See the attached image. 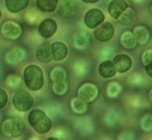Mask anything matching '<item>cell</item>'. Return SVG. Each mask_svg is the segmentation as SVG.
<instances>
[{"label": "cell", "instance_id": "6da1fadb", "mask_svg": "<svg viewBox=\"0 0 152 140\" xmlns=\"http://www.w3.org/2000/svg\"><path fill=\"white\" fill-rule=\"evenodd\" d=\"M23 77L25 85L30 90L37 91L42 88L44 83V74L39 66L35 65L28 66L24 70Z\"/></svg>", "mask_w": 152, "mask_h": 140}, {"label": "cell", "instance_id": "7a4b0ae2", "mask_svg": "<svg viewBox=\"0 0 152 140\" xmlns=\"http://www.w3.org/2000/svg\"><path fill=\"white\" fill-rule=\"evenodd\" d=\"M30 125L34 128L37 133L46 134L52 128V121L44 111L36 109L31 111L28 115Z\"/></svg>", "mask_w": 152, "mask_h": 140}, {"label": "cell", "instance_id": "3957f363", "mask_svg": "<svg viewBox=\"0 0 152 140\" xmlns=\"http://www.w3.org/2000/svg\"><path fill=\"white\" fill-rule=\"evenodd\" d=\"M25 130V123L20 118H10L4 120L1 125V132L5 137L16 138L22 135Z\"/></svg>", "mask_w": 152, "mask_h": 140}, {"label": "cell", "instance_id": "277c9868", "mask_svg": "<svg viewBox=\"0 0 152 140\" xmlns=\"http://www.w3.org/2000/svg\"><path fill=\"white\" fill-rule=\"evenodd\" d=\"M12 102L15 109L18 112H24L32 107L34 100L30 93L24 90H20L13 95Z\"/></svg>", "mask_w": 152, "mask_h": 140}, {"label": "cell", "instance_id": "5b68a950", "mask_svg": "<svg viewBox=\"0 0 152 140\" xmlns=\"http://www.w3.org/2000/svg\"><path fill=\"white\" fill-rule=\"evenodd\" d=\"M58 2L57 13L60 16L66 19H71L77 15L79 7L75 1L62 0Z\"/></svg>", "mask_w": 152, "mask_h": 140}, {"label": "cell", "instance_id": "8992f818", "mask_svg": "<svg viewBox=\"0 0 152 140\" xmlns=\"http://www.w3.org/2000/svg\"><path fill=\"white\" fill-rule=\"evenodd\" d=\"M95 38L101 42H107L112 39L114 35V28L112 23H103L95 29L93 32Z\"/></svg>", "mask_w": 152, "mask_h": 140}, {"label": "cell", "instance_id": "52a82bcc", "mask_svg": "<svg viewBox=\"0 0 152 140\" xmlns=\"http://www.w3.org/2000/svg\"><path fill=\"white\" fill-rule=\"evenodd\" d=\"M104 20V15L98 9H92L87 11L84 17L85 24L88 28L94 29L98 27Z\"/></svg>", "mask_w": 152, "mask_h": 140}, {"label": "cell", "instance_id": "ba28073f", "mask_svg": "<svg viewBox=\"0 0 152 140\" xmlns=\"http://www.w3.org/2000/svg\"><path fill=\"white\" fill-rule=\"evenodd\" d=\"M98 90L96 85L91 83H86L78 90L79 98L83 102H91L97 97Z\"/></svg>", "mask_w": 152, "mask_h": 140}, {"label": "cell", "instance_id": "9c48e42d", "mask_svg": "<svg viewBox=\"0 0 152 140\" xmlns=\"http://www.w3.org/2000/svg\"><path fill=\"white\" fill-rule=\"evenodd\" d=\"M57 29L58 25L56 21L51 18H47L40 23L38 31L42 37L49 39L55 34Z\"/></svg>", "mask_w": 152, "mask_h": 140}, {"label": "cell", "instance_id": "30bf717a", "mask_svg": "<svg viewBox=\"0 0 152 140\" xmlns=\"http://www.w3.org/2000/svg\"><path fill=\"white\" fill-rule=\"evenodd\" d=\"M112 63L116 71L121 74L127 72L132 67L131 58L125 54H120L115 56L113 59Z\"/></svg>", "mask_w": 152, "mask_h": 140}, {"label": "cell", "instance_id": "8fae6325", "mask_svg": "<svg viewBox=\"0 0 152 140\" xmlns=\"http://www.w3.org/2000/svg\"><path fill=\"white\" fill-rule=\"evenodd\" d=\"M128 8V4L126 1L114 0V1H111L109 5L108 11L113 18L118 19Z\"/></svg>", "mask_w": 152, "mask_h": 140}, {"label": "cell", "instance_id": "7c38bea8", "mask_svg": "<svg viewBox=\"0 0 152 140\" xmlns=\"http://www.w3.org/2000/svg\"><path fill=\"white\" fill-rule=\"evenodd\" d=\"M53 59L56 61H61L67 56L68 48L64 43L56 42L50 46Z\"/></svg>", "mask_w": 152, "mask_h": 140}, {"label": "cell", "instance_id": "4fadbf2b", "mask_svg": "<svg viewBox=\"0 0 152 140\" xmlns=\"http://www.w3.org/2000/svg\"><path fill=\"white\" fill-rule=\"evenodd\" d=\"M35 56L42 63H48L53 60L50 45L48 43L41 44L35 52Z\"/></svg>", "mask_w": 152, "mask_h": 140}, {"label": "cell", "instance_id": "5bb4252c", "mask_svg": "<svg viewBox=\"0 0 152 140\" xmlns=\"http://www.w3.org/2000/svg\"><path fill=\"white\" fill-rule=\"evenodd\" d=\"M30 1L28 0H6L5 6L11 13H18L26 9Z\"/></svg>", "mask_w": 152, "mask_h": 140}, {"label": "cell", "instance_id": "9a60e30c", "mask_svg": "<svg viewBox=\"0 0 152 140\" xmlns=\"http://www.w3.org/2000/svg\"><path fill=\"white\" fill-rule=\"evenodd\" d=\"M2 33L5 36L10 39H15L20 36L21 29L18 25L13 22L6 23L2 27Z\"/></svg>", "mask_w": 152, "mask_h": 140}, {"label": "cell", "instance_id": "2e32d148", "mask_svg": "<svg viewBox=\"0 0 152 140\" xmlns=\"http://www.w3.org/2000/svg\"><path fill=\"white\" fill-rule=\"evenodd\" d=\"M99 74L101 77L105 79H110L116 75V71L112 62L110 60L102 62L99 66Z\"/></svg>", "mask_w": 152, "mask_h": 140}, {"label": "cell", "instance_id": "e0dca14e", "mask_svg": "<svg viewBox=\"0 0 152 140\" xmlns=\"http://www.w3.org/2000/svg\"><path fill=\"white\" fill-rule=\"evenodd\" d=\"M121 44L126 49H133L137 46V42L134 36L133 33L130 31H126L121 36Z\"/></svg>", "mask_w": 152, "mask_h": 140}, {"label": "cell", "instance_id": "ac0fdd59", "mask_svg": "<svg viewBox=\"0 0 152 140\" xmlns=\"http://www.w3.org/2000/svg\"><path fill=\"white\" fill-rule=\"evenodd\" d=\"M58 0H37V7L43 12H53L57 9Z\"/></svg>", "mask_w": 152, "mask_h": 140}, {"label": "cell", "instance_id": "d6986e66", "mask_svg": "<svg viewBox=\"0 0 152 140\" xmlns=\"http://www.w3.org/2000/svg\"><path fill=\"white\" fill-rule=\"evenodd\" d=\"M136 19V12L132 8H128L118 18L120 24L127 26L132 24Z\"/></svg>", "mask_w": 152, "mask_h": 140}, {"label": "cell", "instance_id": "ffe728a7", "mask_svg": "<svg viewBox=\"0 0 152 140\" xmlns=\"http://www.w3.org/2000/svg\"><path fill=\"white\" fill-rule=\"evenodd\" d=\"M133 34L137 43L145 44L149 39V31L146 27L137 26L134 29Z\"/></svg>", "mask_w": 152, "mask_h": 140}, {"label": "cell", "instance_id": "44dd1931", "mask_svg": "<svg viewBox=\"0 0 152 140\" xmlns=\"http://www.w3.org/2000/svg\"><path fill=\"white\" fill-rule=\"evenodd\" d=\"M66 78L65 71L61 67H56L53 69L50 73V79L55 83L62 82L65 81Z\"/></svg>", "mask_w": 152, "mask_h": 140}, {"label": "cell", "instance_id": "7402d4cb", "mask_svg": "<svg viewBox=\"0 0 152 140\" xmlns=\"http://www.w3.org/2000/svg\"><path fill=\"white\" fill-rule=\"evenodd\" d=\"M120 85L117 83H110L107 88V94L109 95V96L114 98V97L117 96L120 92Z\"/></svg>", "mask_w": 152, "mask_h": 140}, {"label": "cell", "instance_id": "603a6c76", "mask_svg": "<svg viewBox=\"0 0 152 140\" xmlns=\"http://www.w3.org/2000/svg\"><path fill=\"white\" fill-rule=\"evenodd\" d=\"M73 107L77 112H83L86 109V104L81 100H75L73 102Z\"/></svg>", "mask_w": 152, "mask_h": 140}, {"label": "cell", "instance_id": "cb8c5ba5", "mask_svg": "<svg viewBox=\"0 0 152 140\" xmlns=\"http://www.w3.org/2000/svg\"><path fill=\"white\" fill-rule=\"evenodd\" d=\"M142 61L145 66L152 63V49L147 50L142 56Z\"/></svg>", "mask_w": 152, "mask_h": 140}, {"label": "cell", "instance_id": "d4e9b609", "mask_svg": "<svg viewBox=\"0 0 152 140\" xmlns=\"http://www.w3.org/2000/svg\"><path fill=\"white\" fill-rule=\"evenodd\" d=\"M8 100H9V97L7 92L3 89L0 88V109L7 106Z\"/></svg>", "mask_w": 152, "mask_h": 140}, {"label": "cell", "instance_id": "484cf974", "mask_svg": "<svg viewBox=\"0 0 152 140\" xmlns=\"http://www.w3.org/2000/svg\"><path fill=\"white\" fill-rule=\"evenodd\" d=\"M54 90L58 94H62L65 92L66 88H67V85H66L64 81L62 82H57L55 83L53 86Z\"/></svg>", "mask_w": 152, "mask_h": 140}, {"label": "cell", "instance_id": "4316f807", "mask_svg": "<svg viewBox=\"0 0 152 140\" xmlns=\"http://www.w3.org/2000/svg\"><path fill=\"white\" fill-rule=\"evenodd\" d=\"M75 44L77 47L83 48L87 44V38L83 34H79L76 39Z\"/></svg>", "mask_w": 152, "mask_h": 140}, {"label": "cell", "instance_id": "83f0119b", "mask_svg": "<svg viewBox=\"0 0 152 140\" xmlns=\"http://www.w3.org/2000/svg\"><path fill=\"white\" fill-rule=\"evenodd\" d=\"M142 128L145 130H149L152 129V117H147L142 121Z\"/></svg>", "mask_w": 152, "mask_h": 140}, {"label": "cell", "instance_id": "f1b7e54d", "mask_svg": "<svg viewBox=\"0 0 152 140\" xmlns=\"http://www.w3.org/2000/svg\"><path fill=\"white\" fill-rule=\"evenodd\" d=\"M145 71L147 74L148 76L152 78V63L145 66Z\"/></svg>", "mask_w": 152, "mask_h": 140}, {"label": "cell", "instance_id": "f546056e", "mask_svg": "<svg viewBox=\"0 0 152 140\" xmlns=\"http://www.w3.org/2000/svg\"><path fill=\"white\" fill-rule=\"evenodd\" d=\"M83 1L86 3H96L98 1V0H93V1H91V0H83Z\"/></svg>", "mask_w": 152, "mask_h": 140}, {"label": "cell", "instance_id": "4dcf8cb0", "mask_svg": "<svg viewBox=\"0 0 152 140\" xmlns=\"http://www.w3.org/2000/svg\"><path fill=\"white\" fill-rule=\"evenodd\" d=\"M46 140H59V139H57V138H56V137H49V138H48Z\"/></svg>", "mask_w": 152, "mask_h": 140}, {"label": "cell", "instance_id": "1f68e13d", "mask_svg": "<svg viewBox=\"0 0 152 140\" xmlns=\"http://www.w3.org/2000/svg\"><path fill=\"white\" fill-rule=\"evenodd\" d=\"M149 96H150V98H151V100H152V90L150 91V93H149Z\"/></svg>", "mask_w": 152, "mask_h": 140}, {"label": "cell", "instance_id": "d6a6232c", "mask_svg": "<svg viewBox=\"0 0 152 140\" xmlns=\"http://www.w3.org/2000/svg\"><path fill=\"white\" fill-rule=\"evenodd\" d=\"M1 11H0V18H1Z\"/></svg>", "mask_w": 152, "mask_h": 140}]
</instances>
